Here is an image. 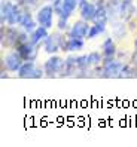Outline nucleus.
<instances>
[{
  "label": "nucleus",
  "instance_id": "6",
  "mask_svg": "<svg viewBox=\"0 0 137 147\" xmlns=\"http://www.w3.org/2000/svg\"><path fill=\"white\" fill-rule=\"evenodd\" d=\"M24 63V59L21 58V55L18 54V51H11L9 54H6L2 59V65L5 67V70L7 71H18L20 70V67Z\"/></svg>",
  "mask_w": 137,
  "mask_h": 147
},
{
  "label": "nucleus",
  "instance_id": "2",
  "mask_svg": "<svg viewBox=\"0 0 137 147\" xmlns=\"http://www.w3.org/2000/svg\"><path fill=\"white\" fill-rule=\"evenodd\" d=\"M2 48L5 49H15L16 42H18V34L20 31L15 28V25H9V24H3L2 25Z\"/></svg>",
  "mask_w": 137,
  "mask_h": 147
},
{
  "label": "nucleus",
  "instance_id": "23",
  "mask_svg": "<svg viewBox=\"0 0 137 147\" xmlns=\"http://www.w3.org/2000/svg\"><path fill=\"white\" fill-rule=\"evenodd\" d=\"M16 3H18L21 7H24V9L34 11V9H39L40 0H16Z\"/></svg>",
  "mask_w": 137,
  "mask_h": 147
},
{
  "label": "nucleus",
  "instance_id": "13",
  "mask_svg": "<svg viewBox=\"0 0 137 147\" xmlns=\"http://www.w3.org/2000/svg\"><path fill=\"white\" fill-rule=\"evenodd\" d=\"M78 74V64H76V55H70L66 58L64 68L61 71V77H68V76H76Z\"/></svg>",
  "mask_w": 137,
  "mask_h": 147
},
{
  "label": "nucleus",
  "instance_id": "1",
  "mask_svg": "<svg viewBox=\"0 0 137 147\" xmlns=\"http://www.w3.org/2000/svg\"><path fill=\"white\" fill-rule=\"evenodd\" d=\"M124 63L119 61L116 58H104L101 63L103 73L101 77H107V79H115V77H121V70H122Z\"/></svg>",
  "mask_w": 137,
  "mask_h": 147
},
{
  "label": "nucleus",
  "instance_id": "10",
  "mask_svg": "<svg viewBox=\"0 0 137 147\" xmlns=\"http://www.w3.org/2000/svg\"><path fill=\"white\" fill-rule=\"evenodd\" d=\"M60 43H61V33L54 31V33L48 34V37L43 40L45 52L49 54V55H54L55 52L61 51V48H60Z\"/></svg>",
  "mask_w": 137,
  "mask_h": 147
},
{
  "label": "nucleus",
  "instance_id": "12",
  "mask_svg": "<svg viewBox=\"0 0 137 147\" xmlns=\"http://www.w3.org/2000/svg\"><path fill=\"white\" fill-rule=\"evenodd\" d=\"M101 54L104 58H115L118 54V46L113 37H107L101 43Z\"/></svg>",
  "mask_w": 137,
  "mask_h": 147
},
{
  "label": "nucleus",
  "instance_id": "3",
  "mask_svg": "<svg viewBox=\"0 0 137 147\" xmlns=\"http://www.w3.org/2000/svg\"><path fill=\"white\" fill-rule=\"evenodd\" d=\"M64 63H66V59L61 58V57H58V55H51L45 64H43V70H45V76L46 77H57L61 74L63 71V68H64Z\"/></svg>",
  "mask_w": 137,
  "mask_h": 147
},
{
  "label": "nucleus",
  "instance_id": "11",
  "mask_svg": "<svg viewBox=\"0 0 137 147\" xmlns=\"http://www.w3.org/2000/svg\"><path fill=\"white\" fill-rule=\"evenodd\" d=\"M96 11H97V5L96 3L90 2V0H81L79 2L78 12H79V16L82 20L88 21V22H92L94 15H96Z\"/></svg>",
  "mask_w": 137,
  "mask_h": 147
},
{
  "label": "nucleus",
  "instance_id": "25",
  "mask_svg": "<svg viewBox=\"0 0 137 147\" xmlns=\"http://www.w3.org/2000/svg\"><path fill=\"white\" fill-rule=\"evenodd\" d=\"M130 63H133L134 65H137V49H134L133 55L130 57Z\"/></svg>",
  "mask_w": 137,
  "mask_h": 147
},
{
  "label": "nucleus",
  "instance_id": "24",
  "mask_svg": "<svg viewBox=\"0 0 137 147\" xmlns=\"http://www.w3.org/2000/svg\"><path fill=\"white\" fill-rule=\"evenodd\" d=\"M68 20L67 18H63V16H58V24H57V28L60 30V31H68L70 30V27H68V22H67Z\"/></svg>",
  "mask_w": 137,
  "mask_h": 147
},
{
  "label": "nucleus",
  "instance_id": "14",
  "mask_svg": "<svg viewBox=\"0 0 137 147\" xmlns=\"http://www.w3.org/2000/svg\"><path fill=\"white\" fill-rule=\"evenodd\" d=\"M48 30L49 28L43 27V25H37V27L30 33V42L34 43V45H39L40 42H43L48 37V34H49Z\"/></svg>",
  "mask_w": 137,
  "mask_h": 147
},
{
  "label": "nucleus",
  "instance_id": "18",
  "mask_svg": "<svg viewBox=\"0 0 137 147\" xmlns=\"http://www.w3.org/2000/svg\"><path fill=\"white\" fill-rule=\"evenodd\" d=\"M106 31V24H103V22H94L90 30H88V36L87 39H96L98 34H103Z\"/></svg>",
  "mask_w": 137,
  "mask_h": 147
},
{
  "label": "nucleus",
  "instance_id": "8",
  "mask_svg": "<svg viewBox=\"0 0 137 147\" xmlns=\"http://www.w3.org/2000/svg\"><path fill=\"white\" fill-rule=\"evenodd\" d=\"M118 15H119V20H122L124 22H128L133 18H136L137 7H136L133 0H122L121 6H119V13Z\"/></svg>",
  "mask_w": 137,
  "mask_h": 147
},
{
  "label": "nucleus",
  "instance_id": "9",
  "mask_svg": "<svg viewBox=\"0 0 137 147\" xmlns=\"http://www.w3.org/2000/svg\"><path fill=\"white\" fill-rule=\"evenodd\" d=\"M91 25L88 24V21H85V20H79V21H75L72 24V27L70 30H68V36L70 37H76V39H87L88 36V30H90Z\"/></svg>",
  "mask_w": 137,
  "mask_h": 147
},
{
  "label": "nucleus",
  "instance_id": "5",
  "mask_svg": "<svg viewBox=\"0 0 137 147\" xmlns=\"http://www.w3.org/2000/svg\"><path fill=\"white\" fill-rule=\"evenodd\" d=\"M54 15H55V11H54L52 5H43L36 12V21L39 25L51 28L52 27V22H54Z\"/></svg>",
  "mask_w": 137,
  "mask_h": 147
},
{
  "label": "nucleus",
  "instance_id": "21",
  "mask_svg": "<svg viewBox=\"0 0 137 147\" xmlns=\"http://www.w3.org/2000/svg\"><path fill=\"white\" fill-rule=\"evenodd\" d=\"M103 59H104L103 54H101V52H97V51H94V52H90V54H88V63H90L91 67L101 65Z\"/></svg>",
  "mask_w": 137,
  "mask_h": 147
},
{
  "label": "nucleus",
  "instance_id": "19",
  "mask_svg": "<svg viewBox=\"0 0 137 147\" xmlns=\"http://www.w3.org/2000/svg\"><path fill=\"white\" fill-rule=\"evenodd\" d=\"M21 13H22V7H21L18 3H15V7H14L12 13L9 15V18H7V22H6V24H9V25H16V27H18L20 20H21Z\"/></svg>",
  "mask_w": 137,
  "mask_h": 147
},
{
  "label": "nucleus",
  "instance_id": "7",
  "mask_svg": "<svg viewBox=\"0 0 137 147\" xmlns=\"http://www.w3.org/2000/svg\"><path fill=\"white\" fill-rule=\"evenodd\" d=\"M15 49L18 51V54L21 55V58L24 61H34V59L37 58V45H34L31 42H24V43H20V45H16Z\"/></svg>",
  "mask_w": 137,
  "mask_h": 147
},
{
  "label": "nucleus",
  "instance_id": "15",
  "mask_svg": "<svg viewBox=\"0 0 137 147\" xmlns=\"http://www.w3.org/2000/svg\"><path fill=\"white\" fill-rule=\"evenodd\" d=\"M79 2H81V0H63V9H61V15H60V16L68 20L75 13L76 7L79 6Z\"/></svg>",
  "mask_w": 137,
  "mask_h": 147
},
{
  "label": "nucleus",
  "instance_id": "4",
  "mask_svg": "<svg viewBox=\"0 0 137 147\" xmlns=\"http://www.w3.org/2000/svg\"><path fill=\"white\" fill-rule=\"evenodd\" d=\"M16 76L21 79H40L45 76V70L40 67H36L34 61H24L20 70L16 71Z\"/></svg>",
  "mask_w": 137,
  "mask_h": 147
},
{
  "label": "nucleus",
  "instance_id": "22",
  "mask_svg": "<svg viewBox=\"0 0 137 147\" xmlns=\"http://www.w3.org/2000/svg\"><path fill=\"white\" fill-rule=\"evenodd\" d=\"M83 39H76L70 37L68 39V52H78V51L83 49Z\"/></svg>",
  "mask_w": 137,
  "mask_h": 147
},
{
  "label": "nucleus",
  "instance_id": "20",
  "mask_svg": "<svg viewBox=\"0 0 137 147\" xmlns=\"http://www.w3.org/2000/svg\"><path fill=\"white\" fill-rule=\"evenodd\" d=\"M121 77H125V79L137 77V65H134L133 63H125L121 70Z\"/></svg>",
  "mask_w": 137,
  "mask_h": 147
},
{
  "label": "nucleus",
  "instance_id": "17",
  "mask_svg": "<svg viewBox=\"0 0 137 147\" xmlns=\"http://www.w3.org/2000/svg\"><path fill=\"white\" fill-rule=\"evenodd\" d=\"M127 22H124L122 20L121 21H112V36L118 40H121L125 37V34H127Z\"/></svg>",
  "mask_w": 137,
  "mask_h": 147
},
{
  "label": "nucleus",
  "instance_id": "16",
  "mask_svg": "<svg viewBox=\"0 0 137 147\" xmlns=\"http://www.w3.org/2000/svg\"><path fill=\"white\" fill-rule=\"evenodd\" d=\"M15 7V3L12 0H2V5H0V18H2V25L7 22V18L12 13Z\"/></svg>",
  "mask_w": 137,
  "mask_h": 147
}]
</instances>
